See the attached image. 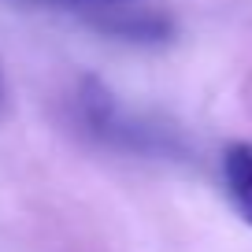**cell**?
I'll return each mask as SVG.
<instances>
[{"instance_id":"obj_2","label":"cell","mask_w":252,"mask_h":252,"mask_svg":"<svg viewBox=\"0 0 252 252\" xmlns=\"http://www.w3.org/2000/svg\"><path fill=\"white\" fill-rule=\"evenodd\" d=\"M96 26L104 33H115L134 45H163L174 37V19L159 8H137V4H123L96 15Z\"/></svg>"},{"instance_id":"obj_5","label":"cell","mask_w":252,"mask_h":252,"mask_svg":"<svg viewBox=\"0 0 252 252\" xmlns=\"http://www.w3.org/2000/svg\"><path fill=\"white\" fill-rule=\"evenodd\" d=\"M4 100H8V82H4V71H0V108H4Z\"/></svg>"},{"instance_id":"obj_4","label":"cell","mask_w":252,"mask_h":252,"mask_svg":"<svg viewBox=\"0 0 252 252\" xmlns=\"http://www.w3.org/2000/svg\"><path fill=\"white\" fill-rule=\"evenodd\" d=\"M45 4H67V8H89V11H111L123 4H137V0H45Z\"/></svg>"},{"instance_id":"obj_3","label":"cell","mask_w":252,"mask_h":252,"mask_svg":"<svg viewBox=\"0 0 252 252\" xmlns=\"http://www.w3.org/2000/svg\"><path fill=\"white\" fill-rule=\"evenodd\" d=\"M222 186L241 215V222L252 226V141H234L222 152Z\"/></svg>"},{"instance_id":"obj_1","label":"cell","mask_w":252,"mask_h":252,"mask_svg":"<svg viewBox=\"0 0 252 252\" xmlns=\"http://www.w3.org/2000/svg\"><path fill=\"white\" fill-rule=\"evenodd\" d=\"M71 119L104 149L126 152V156H182L186 152V141L178 137V130L126 108L123 100H115V93H108L93 78H86L74 89Z\"/></svg>"}]
</instances>
